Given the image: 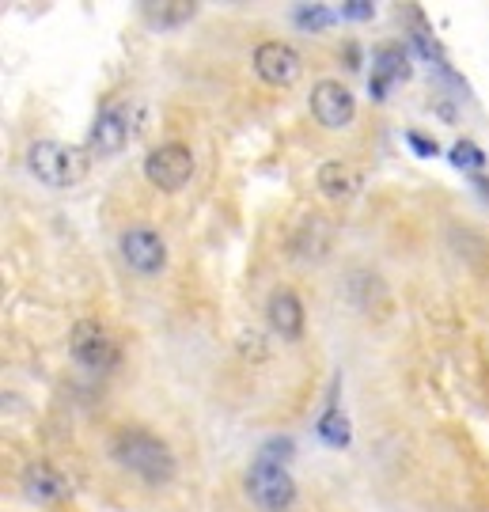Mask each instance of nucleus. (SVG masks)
I'll return each instance as SVG.
<instances>
[{
	"label": "nucleus",
	"instance_id": "1",
	"mask_svg": "<svg viewBox=\"0 0 489 512\" xmlns=\"http://www.w3.org/2000/svg\"><path fill=\"white\" fill-rule=\"evenodd\" d=\"M110 456H114L118 467H126L129 475H137L148 486H167L179 471L175 452L160 437L145 433V429H122L110 444Z\"/></svg>",
	"mask_w": 489,
	"mask_h": 512
},
{
	"label": "nucleus",
	"instance_id": "2",
	"mask_svg": "<svg viewBox=\"0 0 489 512\" xmlns=\"http://www.w3.org/2000/svg\"><path fill=\"white\" fill-rule=\"evenodd\" d=\"M88 148L61 145V141H35L27 148V167L42 186L69 190L88 175Z\"/></svg>",
	"mask_w": 489,
	"mask_h": 512
},
{
	"label": "nucleus",
	"instance_id": "3",
	"mask_svg": "<svg viewBox=\"0 0 489 512\" xmlns=\"http://www.w3.org/2000/svg\"><path fill=\"white\" fill-rule=\"evenodd\" d=\"M141 122H145V107L137 99H126V103H114V107L99 110V118L91 122L88 129V156H118L122 148L129 145L133 133H141Z\"/></svg>",
	"mask_w": 489,
	"mask_h": 512
},
{
	"label": "nucleus",
	"instance_id": "4",
	"mask_svg": "<svg viewBox=\"0 0 489 512\" xmlns=\"http://www.w3.org/2000/svg\"><path fill=\"white\" fill-rule=\"evenodd\" d=\"M69 349H73V357L88 372H110L122 361V349L114 342V334L103 323H95V319H80L76 323L73 334H69Z\"/></svg>",
	"mask_w": 489,
	"mask_h": 512
},
{
	"label": "nucleus",
	"instance_id": "5",
	"mask_svg": "<svg viewBox=\"0 0 489 512\" xmlns=\"http://www.w3.org/2000/svg\"><path fill=\"white\" fill-rule=\"evenodd\" d=\"M247 494L258 509L285 512L296 501V482L285 467H277L270 459H254L251 471H247Z\"/></svg>",
	"mask_w": 489,
	"mask_h": 512
},
{
	"label": "nucleus",
	"instance_id": "6",
	"mask_svg": "<svg viewBox=\"0 0 489 512\" xmlns=\"http://www.w3.org/2000/svg\"><path fill=\"white\" fill-rule=\"evenodd\" d=\"M190 175H194V152L179 141H167V145L152 148L145 160V179L156 190H167V194H175L182 186L190 183Z\"/></svg>",
	"mask_w": 489,
	"mask_h": 512
},
{
	"label": "nucleus",
	"instance_id": "7",
	"mask_svg": "<svg viewBox=\"0 0 489 512\" xmlns=\"http://www.w3.org/2000/svg\"><path fill=\"white\" fill-rule=\"evenodd\" d=\"M118 247H122L126 266L137 270V274L152 277L167 266V243H163V236L152 232V228H126L122 239H118Z\"/></svg>",
	"mask_w": 489,
	"mask_h": 512
},
{
	"label": "nucleus",
	"instance_id": "8",
	"mask_svg": "<svg viewBox=\"0 0 489 512\" xmlns=\"http://www.w3.org/2000/svg\"><path fill=\"white\" fill-rule=\"evenodd\" d=\"M311 114L319 118V126L342 129L353 122L357 99H353V92H349L345 84H338V80H319V84L311 88Z\"/></svg>",
	"mask_w": 489,
	"mask_h": 512
},
{
	"label": "nucleus",
	"instance_id": "9",
	"mask_svg": "<svg viewBox=\"0 0 489 512\" xmlns=\"http://www.w3.org/2000/svg\"><path fill=\"white\" fill-rule=\"evenodd\" d=\"M254 73L262 76L266 84H273V88H289L304 73V61L285 42H262L254 50Z\"/></svg>",
	"mask_w": 489,
	"mask_h": 512
},
{
	"label": "nucleus",
	"instance_id": "10",
	"mask_svg": "<svg viewBox=\"0 0 489 512\" xmlns=\"http://www.w3.org/2000/svg\"><path fill=\"white\" fill-rule=\"evenodd\" d=\"M23 494L38 501V505H57V501H69L73 497V486H69V478L57 471L54 463H31L27 471H23Z\"/></svg>",
	"mask_w": 489,
	"mask_h": 512
},
{
	"label": "nucleus",
	"instance_id": "11",
	"mask_svg": "<svg viewBox=\"0 0 489 512\" xmlns=\"http://www.w3.org/2000/svg\"><path fill=\"white\" fill-rule=\"evenodd\" d=\"M266 315H270V327L281 334V338H300L304 334V304L300 296L289 293V289H277L266 304Z\"/></svg>",
	"mask_w": 489,
	"mask_h": 512
},
{
	"label": "nucleus",
	"instance_id": "12",
	"mask_svg": "<svg viewBox=\"0 0 489 512\" xmlns=\"http://www.w3.org/2000/svg\"><path fill=\"white\" fill-rule=\"evenodd\" d=\"M410 76V57L402 54V46H383L380 54H376V69H372V80H368V92L383 99L391 84H399Z\"/></svg>",
	"mask_w": 489,
	"mask_h": 512
},
{
	"label": "nucleus",
	"instance_id": "13",
	"mask_svg": "<svg viewBox=\"0 0 489 512\" xmlns=\"http://www.w3.org/2000/svg\"><path fill=\"white\" fill-rule=\"evenodd\" d=\"M319 190L330 202H353L357 190H361V175H357V167L342 164V160H330V164L319 167Z\"/></svg>",
	"mask_w": 489,
	"mask_h": 512
},
{
	"label": "nucleus",
	"instance_id": "14",
	"mask_svg": "<svg viewBox=\"0 0 489 512\" xmlns=\"http://www.w3.org/2000/svg\"><path fill=\"white\" fill-rule=\"evenodd\" d=\"M315 433L323 444L330 448H349V440H353V429H349V418H345L338 406H326L323 418L315 421Z\"/></svg>",
	"mask_w": 489,
	"mask_h": 512
},
{
	"label": "nucleus",
	"instance_id": "15",
	"mask_svg": "<svg viewBox=\"0 0 489 512\" xmlns=\"http://www.w3.org/2000/svg\"><path fill=\"white\" fill-rule=\"evenodd\" d=\"M145 8V4H141ZM160 12H152V8H145V16L152 19V23H160V27H167V23H182V19L194 16V8L198 4H190V0H179V4H156Z\"/></svg>",
	"mask_w": 489,
	"mask_h": 512
},
{
	"label": "nucleus",
	"instance_id": "16",
	"mask_svg": "<svg viewBox=\"0 0 489 512\" xmlns=\"http://www.w3.org/2000/svg\"><path fill=\"white\" fill-rule=\"evenodd\" d=\"M452 164L455 167H467V171H482L486 167V152L471 141H455L452 145Z\"/></svg>",
	"mask_w": 489,
	"mask_h": 512
},
{
	"label": "nucleus",
	"instance_id": "17",
	"mask_svg": "<svg viewBox=\"0 0 489 512\" xmlns=\"http://www.w3.org/2000/svg\"><path fill=\"white\" fill-rule=\"evenodd\" d=\"M330 19H334V12H330L326 4H300V8H296V23L308 27V31H323Z\"/></svg>",
	"mask_w": 489,
	"mask_h": 512
},
{
	"label": "nucleus",
	"instance_id": "18",
	"mask_svg": "<svg viewBox=\"0 0 489 512\" xmlns=\"http://www.w3.org/2000/svg\"><path fill=\"white\" fill-rule=\"evenodd\" d=\"M292 452H296V444H292L289 437H277V440H270V444H262L258 459H270V463H277V467H285V463L292 459Z\"/></svg>",
	"mask_w": 489,
	"mask_h": 512
},
{
	"label": "nucleus",
	"instance_id": "19",
	"mask_svg": "<svg viewBox=\"0 0 489 512\" xmlns=\"http://www.w3.org/2000/svg\"><path fill=\"white\" fill-rule=\"evenodd\" d=\"M376 12V4H368V0H345L342 4V19H372Z\"/></svg>",
	"mask_w": 489,
	"mask_h": 512
},
{
	"label": "nucleus",
	"instance_id": "20",
	"mask_svg": "<svg viewBox=\"0 0 489 512\" xmlns=\"http://www.w3.org/2000/svg\"><path fill=\"white\" fill-rule=\"evenodd\" d=\"M406 141H410V148H414L417 156H436V141H429V137H421V133H410Z\"/></svg>",
	"mask_w": 489,
	"mask_h": 512
}]
</instances>
